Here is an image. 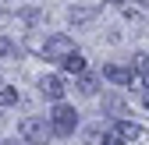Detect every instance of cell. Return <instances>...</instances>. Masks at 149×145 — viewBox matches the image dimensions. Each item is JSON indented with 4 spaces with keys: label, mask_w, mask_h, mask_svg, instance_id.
<instances>
[{
    "label": "cell",
    "mask_w": 149,
    "mask_h": 145,
    "mask_svg": "<svg viewBox=\"0 0 149 145\" xmlns=\"http://www.w3.org/2000/svg\"><path fill=\"white\" fill-rule=\"evenodd\" d=\"M117 128H121V135L128 138V142H135V138H142V128H139V124H132V120H117Z\"/></svg>",
    "instance_id": "cell-11"
},
{
    "label": "cell",
    "mask_w": 149,
    "mask_h": 145,
    "mask_svg": "<svg viewBox=\"0 0 149 145\" xmlns=\"http://www.w3.org/2000/svg\"><path fill=\"white\" fill-rule=\"evenodd\" d=\"M103 78H107V81H114V85H132L139 75H135V67H117V64H107V67H103Z\"/></svg>",
    "instance_id": "cell-5"
},
{
    "label": "cell",
    "mask_w": 149,
    "mask_h": 145,
    "mask_svg": "<svg viewBox=\"0 0 149 145\" xmlns=\"http://www.w3.org/2000/svg\"><path fill=\"white\" fill-rule=\"evenodd\" d=\"M4 145H18V142H14V138H11V142H4Z\"/></svg>",
    "instance_id": "cell-16"
},
{
    "label": "cell",
    "mask_w": 149,
    "mask_h": 145,
    "mask_svg": "<svg viewBox=\"0 0 149 145\" xmlns=\"http://www.w3.org/2000/svg\"><path fill=\"white\" fill-rule=\"evenodd\" d=\"M39 92H43V99H50V103H61L68 88H64V81H61L57 75H46V78L39 81Z\"/></svg>",
    "instance_id": "cell-4"
},
{
    "label": "cell",
    "mask_w": 149,
    "mask_h": 145,
    "mask_svg": "<svg viewBox=\"0 0 149 145\" xmlns=\"http://www.w3.org/2000/svg\"><path fill=\"white\" fill-rule=\"evenodd\" d=\"M132 67H135V75L149 85V53H135V64H132Z\"/></svg>",
    "instance_id": "cell-9"
},
{
    "label": "cell",
    "mask_w": 149,
    "mask_h": 145,
    "mask_svg": "<svg viewBox=\"0 0 149 145\" xmlns=\"http://www.w3.org/2000/svg\"><path fill=\"white\" fill-rule=\"evenodd\" d=\"M18 135H22V142H29V145H46L57 131H53V124L46 117H25L22 128H18Z\"/></svg>",
    "instance_id": "cell-1"
},
{
    "label": "cell",
    "mask_w": 149,
    "mask_h": 145,
    "mask_svg": "<svg viewBox=\"0 0 149 145\" xmlns=\"http://www.w3.org/2000/svg\"><path fill=\"white\" fill-rule=\"evenodd\" d=\"M103 110H107V113H114L117 120H121V117H128V106H124L117 96H107V99H103Z\"/></svg>",
    "instance_id": "cell-8"
},
{
    "label": "cell",
    "mask_w": 149,
    "mask_h": 145,
    "mask_svg": "<svg viewBox=\"0 0 149 145\" xmlns=\"http://www.w3.org/2000/svg\"><path fill=\"white\" fill-rule=\"evenodd\" d=\"M18 57V46L11 39H0V60H14Z\"/></svg>",
    "instance_id": "cell-12"
},
{
    "label": "cell",
    "mask_w": 149,
    "mask_h": 145,
    "mask_svg": "<svg viewBox=\"0 0 149 145\" xmlns=\"http://www.w3.org/2000/svg\"><path fill=\"white\" fill-rule=\"evenodd\" d=\"M50 124H53L57 135H74V128H78V113H74L68 103H57V110L50 113Z\"/></svg>",
    "instance_id": "cell-2"
},
{
    "label": "cell",
    "mask_w": 149,
    "mask_h": 145,
    "mask_svg": "<svg viewBox=\"0 0 149 145\" xmlns=\"http://www.w3.org/2000/svg\"><path fill=\"white\" fill-rule=\"evenodd\" d=\"M96 88H100V78L96 75H78V92H85V96H96Z\"/></svg>",
    "instance_id": "cell-7"
},
{
    "label": "cell",
    "mask_w": 149,
    "mask_h": 145,
    "mask_svg": "<svg viewBox=\"0 0 149 145\" xmlns=\"http://www.w3.org/2000/svg\"><path fill=\"white\" fill-rule=\"evenodd\" d=\"M103 145H132V142H128V138L121 135V128L114 124V128H107V131H103Z\"/></svg>",
    "instance_id": "cell-10"
},
{
    "label": "cell",
    "mask_w": 149,
    "mask_h": 145,
    "mask_svg": "<svg viewBox=\"0 0 149 145\" xmlns=\"http://www.w3.org/2000/svg\"><path fill=\"white\" fill-rule=\"evenodd\" d=\"M68 53H74V43L68 39V35H61V32L50 35V39L43 43V57H46V60H57V64H61Z\"/></svg>",
    "instance_id": "cell-3"
},
{
    "label": "cell",
    "mask_w": 149,
    "mask_h": 145,
    "mask_svg": "<svg viewBox=\"0 0 149 145\" xmlns=\"http://www.w3.org/2000/svg\"><path fill=\"white\" fill-rule=\"evenodd\" d=\"M61 67L68 71V75H82V71H85V57H82L78 50H74V53H68V57L61 60Z\"/></svg>",
    "instance_id": "cell-6"
},
{
    "label": "cell",
    "mask_w": 149,
    "mask_h": 145,
    "mask_svg": "<svg viewBox=\"0 0 149 145\" xmlns=\"http://www.w3.org/2000/svg\"><path fill=\"white\" fill-rule=\"evenodd\" d=\"M92 14H96V7H74L71 11V21H89Z\"/></svg>",
    "instance_id": "cell-14"
},
{
    "label": "cell",
    "mask_w": 149,
    "mask_h": 145,
    "mask_svg": "<svg viewBox=\"0 0 149 145\" xmlns=\"http://www.w3.org/2000/svg\"><path fill=\"white\" fill-rule=\"evenodd\" d=\"M14 103H18V88L4 85V88H0V106H14Z\"/></svg>",
    "instance_id": "cell-13"
},
{
    "label": "cell",
    "mask_w": 149,
    "mask_h": 145,
    "mask_svg": "<svg viewBox=\"0 0 149 145\" xmlns=\"http://www.w3.org/2000/svg\"><path fill=\"white\" fill-rule=\"evenodd\" d=\"M142 103H146V110H149V88H146V96H142Z\"/></svg>",
    "instance_id": "cell-15"
}]
</instances>
